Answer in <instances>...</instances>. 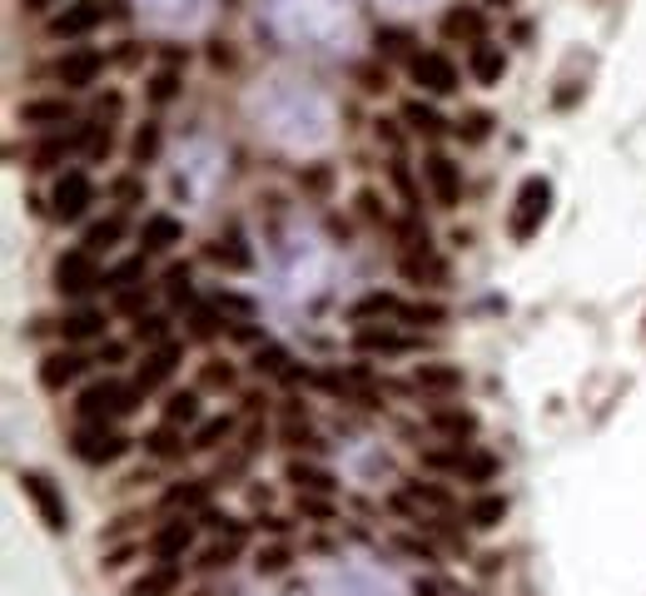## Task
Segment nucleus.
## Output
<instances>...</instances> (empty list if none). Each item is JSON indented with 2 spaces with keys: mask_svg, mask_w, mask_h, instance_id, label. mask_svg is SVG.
<instances>
[{
  "mask_svg": "<svg viewBox=\"0 0 646 596\" xmlns=\"http://www.w3.org/2000/svg\"><path fill=\"white\" fill-rule=\"evenodd\" d=\"M135 408H140V388H125V383H115V378L90 383L76 402V412L85 423H109V418H125V412H135Z\"/></svg>",
  "mask_w": 646,
  "mask_h": 596,
  "instance_id": "1",
  "label": "nucleus"
},
{
  "mask_svg": "<svg viewBox=\"0 0 646 596\" xmlns=\"http://www.w3.org/2000/svg\"><path fill=\"white\" fill-rule=\"evenodd\" d=\"M552 209V185L542 179V174H532V179H522V189H517V204H512V238H532L542 229V219H547Z\"/></svg>",
  "mask_w": 646,
  "mask_h": 596,
  "instance_id": "2",
  "label": "nucleus"
},
{
  "mask_svg": "<svg viewBox=\"0 0 646 596\" xmlns=\"http://www.w3.org/2000/svg\"><path fill=\"white\" fill-rule=\"evenodd\" d=\"M100 264H95V254L90 249H70V254H60L55 259V289L60 293H70V299H85L90 289H100Z\"/></svg>",
  "mask_w": 646,
  "mask_h": 596,
  "instance_id": "3",
  "label": "nucleus"
},
{
  "mask_svg": "<svg viewBox=\"0 0 646 596\" xmlns=\"http://www.w3.org/2000/svg\"><path fill=\"white\" fill-rule=\"evenodd\" d=\"M21 492L31 498V507L41 512V522H45L50 531H65V527H70V512H65L60 488H55L45 472H21Z\"/></svg>",
  "mask_w": 646,
  "mask_h": 596,
  "instance_id": "4",
  "label": "nucleus"
},
{
  "mask_svg": "<svg viewBox=\"0 0 646 596\" xmlns=\"http://www.w3.org/2000/svg\"><path fill=\"white\" fill-rule=\"evenodd\" d=\"M76 457L80 463H115V457H125L129 453V437H119L115 428H105V423H90V428H80L76 433Z\"/></svg>",
  "mask_w": 646,
  "mask_h": 596,
  "instance_id": "5",
  "label": "nucleus"
},
{
  "mask_svg": "<svg viewBox=\"0 0 646 596\" xmlns=\"http://www.w3.org/2000/svg\"><path fill=\"white\" fill-rule=\"evenodd\" d=\"M408 75H413V85H423L428 95H452V90H458V66H452L448 55H438V50L413 55Z\"/></svg>",
  "mask_w": 646,
  "mask_h": 596,
  "instance_id": "6",
  "label": "nucleus"
},
{
  "mask_svg": "<svg viewBox=\"0 0 646 596\" xmlns=\"http://www.w3.org/2000/svg\"><path fill=\"white\" fill-rule=\"evenodd\" d=\"M90 199H95V185H90V179H85L80 170L60 174V179H55V189H50V209H55V219H80V214L90 209Z\"/></svg>",
  "mask_w": 646,
  "mask_h": 596,
  "instance_id": "7",
  "label": "nucleus"
},
{
  "mask_svg": "<svg viewBox=\"0 0 646 596\" xmlns=\"http://www.w3.org/2000/svg\"><path fill=\"white\" fill-rule=\"evenodd\" d=\"M109 5H115V0H76V5H65V11L50 21V35L55 40H70V35L95 31V25L109 15Z\"/></svg>",
  "mask_w": 646,
  "mask_h": 596,
  "instance_id": "8",
  "label": "nucleus"
},
{
  "mask_svg": "<svg viewBox=\"0 0 646 596\" xmlns=\"http://www.w3.org/2000/svg\"><path fill=\"white\" fill-rule=\"evenodd\" d=\"M423 174H428L432 199H438L442 209H452L458 199H463V174H458V164H452L448 154H432V160L423 164Z\"/></svg>",
  "mask_w": 646,
  "mask_h": 596,
  "instance_id": "9",
  "label": "nucleus"
},
{
  "mask_svg": "<svg viewBox=\"0 0 646 596\" xmlns=\"http://www.w3.org/2000/svg\"><path fill=\"white\" fill-rule=\"evenodd\" d=\"M189 542H194V522H164L160 531L150 537V552L160 557V562H174V557H184L189 552Z\"/></svg>",
  "mask_w": 646,
  "mask_h": 596,
  "instance_id": "10",
  "label": "nucleus"
},
{
  "mask_svg": "<svg viewBox=\"0 0 646 596\" xmlns=\"http://www.w3.org/2000/svg\"><path fill=\"white\" fill-rule=\"evenodd\" d=\"M174 369H180V348H174V343H160L154 353H145V363H140V383H135V388H140V393H154L164 378H170Z\"/></svg>",
  "mask_w": 646,
  "mask_h": 596,
  "instance_id": "11",
  "label": "nucleus"
},
{
  "mask_svg": "<svg viewBox=\"0 0 646 596\" xmlns=\"http://www.w3.org/2000/svg\"><path fill=\"white\" fill-rule=\"evenodd\" d=\"M100 66H105V60H100V50H70L60 60V66H55V75H60V85H95V75H100Z\"/></svg>",
  "mask_w": 646,
  "mask_h": 596,
  "instance_id": "12",
  "label": "nucleus"
},
{
  "mask_svg": "<svg viewBox=\"0 0 646 596\" xmlns=\"http://www.w3.org/2000/svg\"><path fill=\"white\" fill-rule=\"evenodd\" d=\"M483 31H487V21H483V11H473V5H452V11L442 15V35H448V40L483 45Z\"/></svg>",
  "mask_w": 646,
  "mask_h": 596,
  "instance_id": "13",
  "label": "nucleus"
},
{
  "mask_svg": "<svg viewBox=\"0 0 646 596\" xmlns=\"http://www.w3.org/2000/svg\"><path fill=\"white\" fill-rule=\"evenodd\" d=\"M80 373H85V358H80V353H50V358L41 363V383H45L50 393H60L65 383H76Z\"/></svg>",
  "mask_w": 646,
  "mask_h": 596,
  "instance_id": "14",
  "label": "nucleus"
},
{
  "mask_svg": "<svg viewBox=\"0 0 646 596\" xmlns=\"http://www.w3.org/2000/svg\"><path fill=\"white\" fill-rule=\"evenodd\" d=\"M140 238H145V249H174V244L184 238V224L170 214H150L140 229Z\"/></svg>",
  "mask_w": 646,
  "mask_h": 596,
  "instance_id": "15",
  "label": "nucleus"
},
{
  "mask_svg": "<svg viewBox=\"0 0 646 596\" xmlns=\"http://www.w3.org/2000/svg\"><path fill=\"white\" fill-rule=\"evenodd\" d=\"M364 353H408L413 348V338H403V334H393V328H364V334L354 338Z\"/></svg>",
  "mask_w": 646,
  "mask_h": 596,
  "instance_id": "16",
  "label": "nucleus"
},
{
  "mask_svg": "<svg viewBox=\"0 0 646 596\" xmlns=\"http://www.w3.org/2000/svg\"><path fill=\"white\" fill-rule=\"evenodd\" d=\"M503 70H507V60H503V45H473V75L483 80V85H497L503 80Z\"/></svg>",
  "mask_w": 646,
  "mask_h": 596,
  "instance_id": "17",
  "label": "nucleus"
},
{
  "mask_svg": "<svg viewBox=\"0 0 646 596\" xmlns=\"http://www.w3.org/2000/svg\"><path fill=\"white\" fill-rule=\"evenodd\" d=\"M70 105L65 100H25L21 105V125H65Z\"/></svg>",
  "mask_w": 646,
  "mask_h": 596,
  "instance_id": "18",
  "label": "nucleus"
},
{
  "mask_svg": "<svg viewBox=\"0 0 646 596\" xmlns=\"http://www.w3.org/2000/svg\"><path fill=\"white\" fill-rule=\"evenodd\" d=\"M209 259L215 264H224V269H249V264H254V254L244 249V238L239 234H229V238H215V244H209Z\"/></svg>",
  "mask_w": 646,
  "mask_h": 596,
  "instance_id": "19",
  "label": "nucleus"
},
{
  "mask_svg": "<svg viewBox=\"0 0 646 596\" xmlns=\"http://www.w3.org/2000/svg\"><path fill=\"white\" fill-rule=\"evenodd\" d=\"M413 383H418V388L452 393V388H463V373H458V369H448V363H423V369L413 373Z\"/></svg>",
  "mask_w": 646,
  "mask_h": 596,
  "instance_id": "20",
  "label": "nucleus"
},
{
  "mask_svg": "<svg viewBox=\"0 0 646 596\" xmlns=\"http://www.w3.org/2000/svg\"><path fill=\"white\" fill-rule=\"evenodd\" d=\"M289 482L299 492H334V472H323L313 463H289Z\"/></svg>",
  "mask_w": 646,
  "mask_h": 596,
  "instance_id": "21",
  "label": "nucleus"
},
{
  "mask_svg": "<svg viewBox=\"0 0 646 596\" xmlns=\"http://www.w3.org/2000/svg\"><path fill=\"white\" fill-rule=\"evenodd\" d=\"M60 334L70 338V343H76V338H95V334H105V318H100L95 308H80V314H70L60 324Z\"/></svg>",
  "mask_w": 646,
  "mask_h": 596,
  "instance_id": "22",
  "label": "nucleus"
},
{
  "mask_svg": "<svg viewBox=\"0 0 646 596\" xmlns=\"http://www.w3.org/2000/svg\"><path fill=\"white\" fill-rule=\"evenodd\" d=\"M174 582H180V566L174 562H160V572H150L140 586H135V596H170Z\"/></svg>",
  "mask_w": 646,
  "mask_h": 596,
  "instance_id": "23",
  "label": "nucleus"
},
{
  "mask_svg": "<svg viewBox=\"0 0 646 596\" xmlns=\"http://www.w3.org/2000/svg\"><path fill=\"white\" fill-rule=\"evenodd\" d=\"M403 119H408L418 135H438L442 130V115L432 105H423V100H408V105H403Z\"/></svg>",
  "mask_w": 646,
  "mask_h": 596,
  "instance_id": "24",
  "label": "nucleus"
},
{
  "mask_svg": "<svg viewBox=\"0 0 646 596\" xmlns=\"http://www.w3.org/2000/svg\"><path fill=\"white\" fill-rule=\"evenodd\" d=\"M503 517H507V502L503 498H477L473 507H468V522H473V527H497Z\"/></svg>",
  "mask_w": 646,
  "mask_h": 596,
  "instance_id": "25",
  "label": "nucleus"
},
{
  "mask_svg": "<svg viewBox=\"0 0 646 596\" xmlns=\"http://www.w3.org/2000/svg\"><path fill=\"white\" fill-rule=\"evenodd\" d=\"M129 283H145V259H125L105 273V289H115V293H125Z\"/></svg>",
  "mask_w": 646,
  "mask_h": 596,
  "instance_id": "26",
  "label": "nucleus"
},
{
  "mask_svg": "<svg viewBox=\"0 0 646 596\" xmlns=\"http://www.w3.org/2000/svg\"><path fill=\"white\" fill-rule=\"evenodd\" d=\"M164 418H170V423H194V418H199V393H174V398L164 402Z\"/></svg>",
  "mask_w": 646,
  "mask_h": 596,
  "instance_id": "27",
  "label": "nucleus"
},
{
  "mask_svg": "<svg viewBox=\"0 0 646 596\" xmlns=\"http://www.w3.org/2000/svg\"><path fill=\"white\" fill-rule=\"evenodd\" d=\"M378 314H403L399 299H393V293H368V299L354 304V318H378Z\"/></svg>",
  "mask_w": 646,
  "mask_h": 596,
  "instance_id": "28",
  "label": "nucleus"
},
{
  "mask_svg": "<svg viewBox=\"0 0 646 596\" xmlns=\"http://www.w3.org/2000/svg\"><path fill=\"white\" fill-rule=\"evenodd\" d=\"M205 498H209L205 482H184V488H170V492H164V507H199Z\"/></svg>",
  "mask_w": 646,
  "mask_h": 596,
  "instance_id": "29",
  "label": "nucleus"
},
{
  "mask_svg": "<svg viewBox=\"0 0 646 596\" xmlns=\"http://www.w3.org/2000/svg\"><path fill=\"white\" fill-rule=\"evenodd\" d=\"M229 433H234V418H209V423L194 433L189 447H219V437H229Z\"/></svg>",
  "mask_w": 646,
  "mask_h": 596,
  "instance_id": "30",
  "label": "nucleus"
},
{
  "mask_svg": "<svg viewBox=\"0 0 646 596\" xmlns=\"http://www.w3.org/2000/svg\"><path fill=\"white\" fill-rule=\"evenodd\" d=\"M487 130H493V119L483 115V109H473V115H463L458 119V135H463L468 144H477V140H487Z\"/></svg>",
  "mask_w": 646,
  "mask_h": 596,
  "instance_id": "31",
  "label": "nucleus"
},
{
  "mask_svg": "<svg viewBox=\"0 0 646 596\" xmlns=\"http://www.w3.org/2000/svg\"><path fill=\"white\" fill-rule=\"evenodd\" d=\"M164 283H170L174 304H189L194 289H189V264H170V273H164Z\"/></svg>",
  "mask_w": 646,
  "mask_h": 596,
  "instance_id": "32",
  "label": "nucleus"
},
{
  "mask_svg": "<svg viewBox=\"0 0 646 596\" xmlns=\"http://www.w3.org/2000/svg\"><path fill=\"white\" fill-rule=\"evenodd\" d=\"M432 423H438L442 433H452V437H468V433H473V418H468V412H448V408H438V412H432Z\"/></svg>",
  "mask_w": 646,
  "mask_h": 596,
  "instance_id": "33",
  "label": "nucleus"
},
{
  "mask_svg": "<svg viewBox=\"0 0 646 596\" xmlns=\"http://www.w3.org/2000/svg\"><path fill=\"white\" fill-rule=\"evenodd\" d=\"M115 238H119V219H105V224H95V229L85 234V249H90V254H100V249H109Z\"/></svg>",
  "mask_w": 646,
  "mask_h": 596,
  "instance_id": "34",
  "label": "nucleus"
},
{
  "mask_svg": "<svg viewBox=\"0 0 646 596\" xmlns=\"http://www.w3.org/2000/svg\"><path fill=\"white\" fill-rule=\"evenodd\" d=\"M145 447H150L154 457H180V453H184V443L170 433V428H160V433H150V437H145Z\"/></svg>",
  "mask_w": 646,
  "mask_h": 596,
  "instance_id": "35",
  "label": "nucleus"
},
{
  "mask_svg": "<svg viewBox=\"0 0 646 596\" xmlns=\"http://www.w3.org/2000/svg\"><path fill=\"white\" fill-rule=\"evenodd\" d=\"M215 308H219V314H234V318H244V324H249V318H254V304H249V299H239V293H224V289L215 293Z\"/></svg>",
  "mask_w": 646,
  "mask_h": 596,
  "instance_id": "36",
  "label": "nucleus"
},
{
  "mask_svg": "<svg viewBox=\"0 0 646 596\" xmlns=\"http://www.w3.org/2000/svg\"><path fill=\"white\" fill-rule=\"evenodd\" d=\"M154 154H160V130H154V125H145V130L135 135V164H150Z\"/></svg>",
  "mask_w": 646,
  "mask_h": 596,
  "instance_id": "37",
  "label": "nucleus"
},
{
  "mask_svg": "<svg viewBox=\"0 0 646 596\" xmlns=\"http://www.w3.org/2000/svg\"><path fill=\"white\" fill-rule=\"evenodd\" d=\"M458 472H463V477H477V482H487V477H493V457L463 453V457H458Z\"/></svg>",
  "mask_w": 646,
  "mask_h": 596,
  "instance_id": "38",
  "label": "nucleus"
},
{
  "mask_svg": "<svg viewBox=\"0 0 646 596\" xmlns=\"http://www.w3.org/2000/svg\"><path fill=\"white\" fill-rule=\"evenodd\" d=\"M254 566L264 576H274V572H284V566H289V552H284V547H264V552L254 557Z\"/></svg>",
  "mask_w": 646,
  "mask_h": 596,
  "instance_id": "39",
  "label": "nucleus"
},
{
  "mask_svg": "<svg viewBox=\"0 0 646 596\" xmlns=\"http://www.w3.org/2000/svg\"><path fill=\"white\" fill-rule=\"evenodd\" d=\"M254 373H284V348H258L254 353Z\"/></svg>",
  "mask_w": 646,
  "mask_h": 596,
  "instance_id": "40",
  "label": "nucleus"
},
{
  "mask_svg": "<svg viewBox=\"0 0 646 596\" xmlns=\"http://www.w3.org/2000/svg\"><path fill=\"white\" fill-rule=\"evenodd\" d=\"M205 527L209 531H229V537H234V542H244V522H234V517H219V512H205Z\"/></svg>",
  "mask_w": 646,
  "mask_h": 596,
  "instance_id": "41",
  "label": "nucleus"
},
{
  "mask_svg": "<svg viewBox=\"0 0 646 596\" xmlns=\"http://www.w3.org/2000/svg\"><path fill=\"white\" fill-rule=\"evenodd\" d=\"M164 328H170V324H164L160 314H150V318H140V324H135V338H140V343H160Z\"/></svg>",
  "mask_w": 646,
  "mask_h": 596,
  "instance_id": "42",
  "label": "nucleus"
},
{
  "mask_svg": "<svg viewBox=\"0 0 646 596\" xmlns=\"http://www.w3.org/2000/svg\"><path fill=\"white\" fill-rule=\"evenodd\" d=\"M219 334V314L215 308H194V338H215Z\"/></svg>",
  "mask_w": 646,
  "mask_h": 596,
  "instance_id": "43",
  "label": "nucleus"
},
{
  "mask_svg": "<svg viewBox=\"0 0 646 596\" xmlns=\"http://www.w3.org/2000/svg\"><path fill=\"white\" fill-rule=\"evenodd\" d=\"M403 273H408V279H423V273H428V279H442V264L438 259H408Z\"/></svg>",
  "mask_w": 646,
  "mask_h": 596,
  "instance_id": "44",
  "label": "nucleus"
},
{
  "mask_svg": "<svg viewBox=\"0 0 646 596\" xmlns=\"http://www.w3.org/2000/svg\"><path fill=\"white\" fill-rule=\"evenodd\" d=\"M174 90H180V80H174L170 70H164V75H154V85H150V100H160V105H164V100H174Z\"/></svg>",
  "mask_w": 646,
  "mask_h": 596,
  "instance_id": "45",
  "label": "nucleus"
},
{
  "mask_svg": "<svg viewBox=\"0 0 646 596\" xmlns=\"http://www.w3.org/2000/svg\"><path fill=\"white\" fill-rule=\"evenodd\" d=\"M239 552V542H224V547H209L205 557H199V566H229V557Z\"/></svg>",
  "mask_w": 646,
  "mask_h": 596,
  "instance_id": "46",
  "label": "nucleus"
},
{
  "mask_svg": "<svg viewBox=\"0 0 646 596\" xmlns=\"http://www.w3.org/2000/svg\"><path fill=\"white\" fill-rule=\"evenodd\" d=\"M413 324H442V308L438 304H418V308H403Z\"/></svg>",
  "mask_w": 646,
  "mask_h": 596,
  "instance_id": "47",
  "label": "nucleus"
},
{
  "mask_svg": "<svg viewBox=\"0 0 646 596\" xmlns=\"http://www.w3.org/2000/svg\"><path fill=\"white\" fill-rule=\"evenodd\" d=\"M140 304H145V283H140V289H125V293L115 299V308H119V314H135Z\"/></svg>",
  "mask_w": 646,
  "mask_h": 596,
  "instance_id": "48",
  "label": "nucleus"
},
{
  "mask_svg": "<svg viewBox=\"0 0 646 596\" xmlns=\"http://www.w3.org/2000/svg\"><path fill=\"white\" fill-rule=\"evenodd\" d=\"M205 383H209V388H229V383H234V369H219V363H209Z\"/></svg>",
  "mask_w": 646,
  "mask_h": 596,
  "instance_id": "49",
  "label": "nucleus"
},
{
  "mask_svg": "<svg viewBox=\"0 0 646 596\" xmlns=\"http://www.w3.org/2000/svg\"><path fill=\"white\" fill-rule=\"evenodd\" d=\"M403 45H408V35H403V31H388V35H378V50H383V55H399Z\"/></svg>",
  "mask_w": 646,
  "mask_h": 596,
  "instance_id": "50",
  "label": "nucleus"
},
{
  "mask_svg": "<svg viewBox=\"0 0 646 596\" xmlns=\"http://www.w3.org/2000/svg\"><path fill=\"white\" fill-rule=\"evenodd\" d=\"M289 443H293V447H323L319 437L309 433V428H289Z\"/></svg>",
  "mask_w": 646,
  "mask_h": 596,
  "instance_id": "51",
  "label": "nucleus"
},
{
  "mask_svg": "<svg viewBox=\"0 0 646 596\" xmlns=\"http://www.w3.org/2000/svg\"><path fill=\"white\" fill-rule=\"evenodd\" d=\"M418 596H448V586L432 582V576H428V582H418Z\"/></svg>",
  "mask_w": 646,
  "mask_h": 596,
  "instance_id": "52",
  "label": "nucleus"
},
{
  "mask_svg": "<svg viewBox=\"0 0 646 596\" xmlns=\"http://www.w3.org/2000/svg\"><path fill=\"white\" fill-rule=\"evenodd\" d=\"M45 5H55V0H25V11H45Z\"/></svg>",
  "mask_w": 646,
  "mask_h": 596,
  "instance_id": "53",
  "label": "nucleus"
},
{
  "mask_svg": "<svg viewBox=\"0 0 646 596\" xmlns=\"http://www.w3.org/2000/svg\"><path fill=\"white\" fill-rule=\"evenodd\" d=\"M493 5H507V0H493Z\"/></svg>",
  "mask_w": 646,
  "mask_h": 596,
  "instance_id": "54",
  "label": "nucleus"
}]
</instances>
